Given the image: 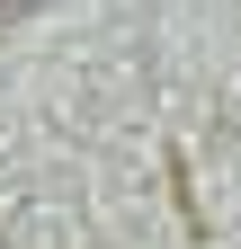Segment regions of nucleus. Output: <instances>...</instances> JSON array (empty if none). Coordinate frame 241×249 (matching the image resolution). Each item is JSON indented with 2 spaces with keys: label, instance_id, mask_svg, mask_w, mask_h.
<instances>
[{
  "label": "nucleus",
  "instance_id": "nucleus-1",
  "mask_svg": "<svg viewBox=\"0 0 241 249\" xmlns=\"http://www.w3.org/2000/svg\"><path fill=\"white\" fill-rule=\"evenodd\" d=\"M18 9H36V0H0V18H18Z\"/></svg>",
  "mask_w": 241,
  "mask_h": 249
}]
</instances>
